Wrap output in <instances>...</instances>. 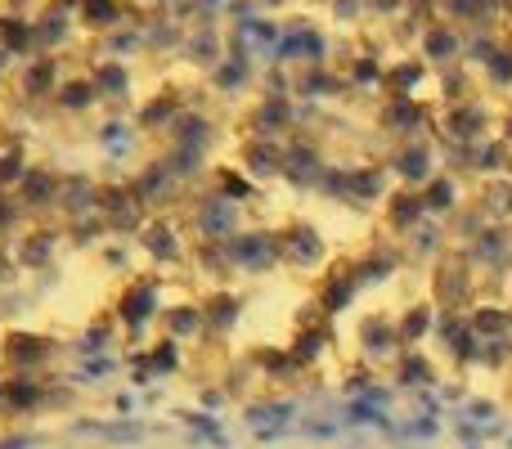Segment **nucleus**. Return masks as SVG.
<instances>
[{
	"label": "nucleus",
	"instance_id": "f257e3e1",
	"mask_svg": "<svg viewBox=\"0 0 512 449\" xmlns=\"http://www.w3.org/2000/svg\"><path fill=\"white\" fill-rule=\"evenodd\" d=\"M432 301L441 310H472L477 306V265L468 252H445L432 270Z\"/></svg>",
	"mask_w": 512,
	"mask_h": 449
},
{
	"label": "nucleus",
	"instance_id": "f03ea898",
	"mask_svg": "<svg viewBox=\"0 0 512 449\" xmlns=\"http://www.w3.org/2000/svg\"><path fill=\"white\" fill-rule=\"evenodd\" d=\"M113 315L131 337H144V328L162 315V274H135L117 297Z\"/></svg>",
	"mask_w": 512,
	"mask_h": 449
},
{
	"label": "nucleus",
	"instance_id": "7ed1b4c3",
	"mask_svg": "<svg viewBox=\"0 0 512 449\" xmlns=\"http://www.w3.org/2000/svg\"><path fill=\"white\" fill-rule=\"evenodd\" d=\"M225 247H230L234 274H274L283 265L279 229H239Z\"/></svg>",
	"mask_w": 512,
	"mask_h": 449
},
{
	"label": "nucleus",
	"instance_id": "20e7f679",
	"mask_svg": "<svg viewBox=\"0 0 512 449\" xmlns=\"http://www.w3.org/2000/svg\"><path fill=\"white\" fill-rule=\"evenodd\" d=\"M239 229H243L239 203H230V198H221V194L194 198V234L203 238V243H230Z\"/></svg>",
	"mask_w": 512,
	"mask_h": 449
},
{
	"label": "nucleus",
	"instance_id": "39448f33",
	"mask_svg": "<svg viewBox=\"0 0 512 449\" xmlns=\"http://www.w3.org/2000/svg\"><path fill=\"white\" fill-rule=\"evenodd\" d=\"M405 342H400V328L396 319L387 315H364L360 324V360L364 369H382V364H396Z\"/></svg>",
	"mask_w": 512,
	"mask_h": 449
},
{
	"label": "nucleus",
	"instance_id": "423d86ee",
	"mask_svg": "<svg viewBox=\"0 0 512 449\" xmlns=\"http://www.w3.org/2000/svg\"><path fill=\"white\" fill-rule=\"evenodd\" d=\"M279 243H283V265L292 270L310 274L328 261V247H324V234H319L310 221H292L288 229H279Z\"/></svg>",
	"mask_w": 512,
	"mask_h": 449
},
{
	"label": "nucleus",
	"instance_id": "0eeeda50",
	"mask_svg": "<svg viewBox=\"0 0 512 449\" xmlns=\"http://www.w3.org/2000/svg\"><path fill=\"white\" fill-rule=\"evenodd\" d=\"M463 252H468V261L477 265V274H495V279H504V274L512 270V229L508 225H486Z\"/></svg>",
	"mask_w": 512,
	"mask_h": 449
},
{
	"label": "nucleus",
	"instance_id": "6e6552de",
	"mask_svg": "<svg viewBox=\"0 0 512 449\" xmlns=\"http://www.w3.org/2000/svg\"><path fill=\"white\" fill-rule=\"evenodd\" d=\"M436 342H441V351L450 355L459 369H472V364H477L481 337L472 333V324H468L463 310H441V315H436Z\"/></svg>",
	"mask_w": 512,
	"mask_h": 449
},
{
	"label": "nucleus",
	"instance_id": "1a4fd4ad",
	"mask_svg": "<svg viewBox=\"0 0 512 449\" xmlns=\"http://www.w3.org/2000/svg\"><path fill=\"white\" fill-rule=\"evenodd\" d=\"M423 221H427L423 189H396V194H387V203H382V225H387V234L409 238Z\"/></svg>",
	"mask_w": 512,
	"mask_h": 449
},
{
	"label": "nucleus",
	"instance_id": "9d476101",
	"mask_svg": "<svg viewBox=\"0 0 512 449\" xmlns=\"http://www.w3.org/2000/svg\"><path fill=\"white\" fill-rule=\"evenodd\" d=\"M140 247L153 256L158 265H185V243H180V229L176 221H162V216H153L149 225H144L140 234Z\"/></svg>",
	"mask_w": 512,
	"mask_h": 449
},
{
	"label": "nucleus",
	"instance_id": "9b49d317",
	"mask_svg": "<svg viewBox=\"0 0 512 449\" xmlns=\"http://www.w3.org/2000/svg\"><path fill=\"white\" fill-rule=\"evenodd\" d=\"M243 319V297L239 292H212V297H203V337H212V342H221V337L234 333V324Z\"/></svg>",
	"mask_w": 512,
	"mask_h": 449
},
{
	"label": "nucleus",
	"instance_id": "f8f14e48",
	"mask_svg": "<svg viewBox=\"0 0 512 449\" xmlns=\"http://www.w3.org/2000/svg\"><path fill=\"white\" fill-rule=\"evenodd\" d=\"M59 212L68 221H86V216H99V185L90 176H68L59 180Z\"/></svg>",
	"mask_w": 512,
	"mask_h": 449
},
{
	"label": "nucleus",
	"instance_id": "ddd939ff",
	"mask_svg": "<svg viewBox=\"0 0 512 449\" xmlns=\"http://www.w3.org/2000/svg\"><path fill=\"white\" fill-rule=\"evenodd\" d=\"M162 324V337H171V342H194V337H203V301H180V306H162L158 315Z\"/></svg>",
	"mask_w": 512,
	"mask_h": 449
},
{
	"label": "nucleus",
	"instance_id": "4468645a",
	"mask_svg": "<svg viewBox=\"0 0 512 449\" xmlns=\"http://www.w3.org/2000/svg\"><path fill=\"white\" fill-rule=\"evenodd\" d=\"M342 203H355V207L387 203V171H382V167H346Z\"/></svg>",
	"mask_w": 512,
	"mask_h": 449
},
{
	"label": "nucleus",
	"instance_id": "2eb2a0df",
	"mask_svg": "<svg viewBox=\"0 0 512 449\" xmlns=\"http://www.w3.org/2000/svg\"><path fill=\"white\" fill-rule=\"evenodd\" d=\"M355 292H360V283H355L351 265H337V270L328 274L324 283H319V297H315V306L324 310V315H342V310L355 301Z\"/></svg>",
	"mask_w": 512,
	"mask_h": 449
},
{
	"label": "nucleus",
	"instance_id": "dca6fc26",
	"mask_svg": "<svg viewBox=\"0 0 512 449\" xmlns=\"http://www.w3.org/2000/svg\"><path fill=\"white\" fill-rule=\"evenodd\" d=\"M328 342H333V333H328V324H301L297 328V337H292V360L301 364V369H319V360H324V351H328Z\"/></svg>",
	"mask_w": 512,
	"mask_h": 449
},
{
	"label": "nucleus",
	"instance_id": "f3484780",
	"mask_svg": "<svg viewBox=\"0 0 512 449\" xmlns=\"http://www.w3.org/2000/svg\"><path fill=\"white\" fill-rule=\"evenodd\" d=\"M436 301H414V306H405V315L396 319V328H400V342H405V351L409 346H418V342H427V337L436 333Z\"/></svg>",
	"mask_w": 512,
	"mask_h": 449
},
{
	"label": "nucleus",
	"instance_id": "a211bd4d",
	"mask_svg": "<svg viewBox=\"0 0 512 449\" xmlns=\"http://www.w3.org/2000/svg\"><path fill=\"white\" fill-rule=\"evenodd\" d=\"M131 194L140 198L144 207H158V203H167V194H176V176H171L162 162H149V167L131 180Z\"/></svg>",
	"mask_w": 512,
	"mask_h": 449
},
{
	"label": "nucleus",
	"instance_id": "6ab92c4d",
	"mask_svg": "<svg viewBox=\"0 0 512 449\" xmlns=\"http://www.w3.org/2000/svg\"><path fill=\"white\" fill-rule=\"evenodd\" d=\"M391 171H396V176L405 180V189H423L427 180L436 176V167H432V149H423V144H409V149H400V153H396Z\"/></svg>",
	"mask_w": 512,
	"mask_h": 449
},
{
	"label": "nucleus",
	"instance_id": "aec40b11",
	"mask_svg": "<svg viewBox=\"0 0 512 449\" xmlns=\"http://www.w3.org/2000/svg\"><path fill=\"white\" fill-rule=\"evenodd\" d=\"M423 203H427V216H454L463 207V189H459V180L454 176H432L423 185Z\"/></svg>",
	"mask_w": 512,
	"mask_h": 449
},
{
	"label": "nucleus",
	"instance_id": "412c9836",
	"mask_svg": "<svg viewBox=\"0 0 512 449\" xmlns=\"http://www.w3.org/2000/svg\"><path fill=\"white\" fill-rule=\"evenodd\" d=\"M405 243H409V247H405L409 261H441V256H445V243H450V234H445V229L436 225L432 216H427V221L418 225L414 234L405 238Z\"/></svg>",
	"mask_w": 512,
	"mask_h": 449
},
{
	"label": "nucleus",
	"instance_id": "4be33fe9",
	"mask_svg": "<svg viewBox=\"0 0 512 449\" xmlns=\"http://www.w3.org/2000/svg\"><path fill=\"white\" fill-rule=\"evenodd\" d=\"M396 382H400V387L432 391L436 387V364L427 360L418 346H409V351H400V360H396Z\"/></svg>",
	"mask_w": 512,
	"mask_h": 449
},
{
	"label": "nucleus",
	"instance_id": "5701e85b",
	"mask_svg": "<svg viewBox=\"0 0 512 449\" xmlns=\"http://www.w3.org/2000/svg\"><path fill=\"white\" fill-rule=\"evenodd\" d=\"M481 212L490 216V225H508L512 221V180L508 176H495L481 185V198H472Z\"/></svg>",
	"mask_w": 512,
	"mask_h": 449
},
{
	"label": "nucleus",
	"instance_id": "b1692460",
	"mask_svg": "<svg viewBox=\"0 0 512 449\" xmlns=\"http://www.w3.org/2000/svg\"><path fill=\"white\" fill-rule=\"evenodd\" d=\"M400 265H405V256H400V252H391V247H387V252H382V247H373L364 261H351V274H355V283L364 288V283H387Z\"/></svg>",
	"mask_w": 512,
	"mask_h": 449
},
{
	"label": "nucleus",
	"instance_id": "393cba45",
	"mask_svg": "<svg viewBox=\"0 0 512 449\" xmlns=\"http://www.w3.org/2000/svg\"><path fill=\"white\" fill-rule=\"evenodd\" d=\"M468 324L481 342H495V337H512V310L508 306H472L468 310Z\"/></svg>",
	"mask_w": 512,
	"mask_h": 449
},
{
	"label": "nucleus",
	"instance_id": "a878e982",
	"mask_svg": "<svg viewBox=\"0 0 512 449\" xmlns=\"http://www.w3.org/2000/svg\"><path fill=\"white\" fill-rule=\"evenodd\" d=\"M50 355H54V346L45 342V337H36V333H14V337H9V360H14L23 373L41 369Z\"/></svg>",
	"mask_w": 512,
	"mask_h": 449
},
{
	"label": "nucleus",
	"instance_id": "bb28decb",
	"mask_svg": "<svg viewBox=\"0 0 512 449\" xmlns=\"http://www.w3.org/2000/svg\"><path fill=\"white\" fill-rule=\"evenodd\" d=\"M23 203L27 207H59V176H50V171H32V176H23Z\"/></svg>",
	"mask_w": 512,
	"mask_h": 449
},
{
	"label": "nucleus",
	"instance_id": "cd10ccee",
	"mask_svg": "<svg viewBox=\"0 0 512 449\" xmlns=\"http://www.w3.org/2000/svg\"><path fill=\"white\" fill-rule=\"evenodd\" d=\"M194 265H198V274H212V279H230L234 274L230 247L225 243H203V238H198V247H194Z\"/></svg>",
	"mask_w": 512,
	"mask_h": 449
},
{
	"label": "nucleus",
	"instance_id": "c85d7f7f",
	"mask_svg": "<svg viewBox=\"0 0 512 449\" xmlns=\"http://www.w3.org/2000/svg\"><path fill=\"white\" fill-rule=\"evenodd\" d=\"M252 360L261 364V373L265 378H274V382H297L301 373H306L297 360H292V351H256Z\"/></svg>",
	"mask_w": 512,
	"mask_h": 449
},
{
	"label": "nucleus",
	"instance_id": "c756f323",
	"mask_svg": "<svg viewBox=\"0 0 512 449\" xmlns=\"http://www.w3.org/2000/svg\"><path fill=\"white\" fill-rule=\"evenodd\" d=\"M45 391L50 387H41V378H32V373H18L14 382H9V405L14 409H41L45 405Z\"/></svg>",
	"mask_w": 512,
	"mask_h": 449
},
{
	"label": "nucleus",
	"instance_id": "7c9ffc66",
	"mask_svg": "<svg viewBox=\"0 0 512 449\" xmlns=\"http://www.w3.org/2000/svg\"><path fill=\"white\" fill-rule=\"evenodd\" d=\"M185 342H171V337H158V342L149 346V364L158 378H167V373H180L185 369V351H180Z\"/></svg>",
	"mask_w": 512,
	"mask_h": 449
},
{
	"label": "nucleus",
	"instance_id": "2f4dec72",
	"mask_svg": "<svg viewBox=\"0 0 512 449\" xmlns=\"http://www.w3.org/2000/svg\"><path fill=\"white\" fill-rule=\"evenodd\" d=\"M248 171L256 180L265 176H283V153L274 144H248Z\"/></svg>",
	"mask_w": 512,
	"mask_h": 449
},
{
	"label": "nucleus",
	"instance_id": "473e14b6",
	"mask_svg": "<svg viewBox=\"0 0 512 449\" xmlns=\"http://www.w3.org/2000/svg\"><path fill=\"white\" fill-rule=\"evenodd\" d=\"M486 225H490V216L481 212L477 203H463L459 212L450 216V234H459L463 243H472V238H477V234H481V229H486Z\"/></svg>",
	"mask_w": 512,
	"mask_h": 449
},
{
	"label": "nucleus",
	"instance_id": "72a5a7b5",
	"mask_svg": "<svg viewBox=\"0 0 512 449\" xmlns=\"http://www.w3.org/2000/svg\"><path fill=\"white\" fill-rule=\"evenodd\" d=\"M216 180H221V189H216L221 198H230V203H239V207L256 203V189L248 176H239V171H216Z\"/></svg>",
	"mask_w": 512,
	"mask_h": 449
},
{
	"label": "nucleus",
	"instance_id": "f704fd0d",
	"mask_svg": "<svg viewBox=\"0 0 512 449\" xmlns=\"http://www.w3.org/2000/svg\"><path fill=\"white\" fill-rule=\"evenodd\" d=\"M162 167H167L171 176H176V185H180V180H194L198 171H203V153L198 149H176V153L162 158Z\"/></svg>",
	"mask_w": 512,
	"mask_h": 449
},
{
	"label": "nucleus",
	"instance_id": "c9c22d12",
	"mask_svg": "<svg viewBox=\"0 0 512 449\" xmlns=\"http://www.w3.org/2000/svg\"><path fill=\"white\" fill-rule=\"evenodd\" d=\"M477 364H481V369H512V337L481 342L477 346Z\"/></svg>",
	"mask_w": 512,
	"mask_h": 449
},
{
	"label": "nucleus",
	"instance_id": "e433bc0d",
	"mask_svg": "<svg viewBox=\"0 0 512 449\" xmlns=\"http://www.w3.org/2000/svg\"><path fill=\"white\" fill-rule=\"evenodd\" d=\"M54 238H59V234H54V229H36V234L23 243V261L41 270V265L50 261V252H54Z\"/></svg>",
	"mask_w": 512,
	"mask_h": 449
},
{
	"label": "nucleus",
	"instance_id": "4c0bfd02",
	"mask_svg": "<svg viewBox=\"0 0 512 449\" xmlns=\"http://www.w3.org/2000/svg\"><path fill=\"white\" fill-rule=\"evenodd\" d=\"M472 167H477L481 176H490V180L504 176V167H508V149H504V144H490V149H477V153H472Z\"/></svg>",
	"mask_w": 512,
	"mask_h": 449
},
{
	"label": "nucleus",
	"instance_id": "58836bf2",
	"mask_svg": "<svg viewBox=\"0 0 512 449\" xmlns=\"http://www.w3.org/2000/svg\"><path fill=\"white\" fill-rule=\"evenodd\" d=\"M104 373H113V360H108V355H95V360H86L77 373H72V378H77L81 387H99V382H104Z\"/></svg>",
	"mask_w": 512,
	"mask_h": 449
},
{
	"label": "nucleus",
	"instance_id": "ea45409f",
	"mask_svg": "<svg viewBox=\"0 0 512 449\" xmlns=\"http://www.w3.org/2000/svg\"><path fill=\"white\" fill-rule=\"evenodd\" d=\"M99 234H108V225H104V216H86V221H72V238H77V243H95Z\"/></svg>",
	"mask_w": 512,
	"mask_h": 449
},
{
	"label": "nucleus",
	"instance_id": "a19ab883",
	"mask_svg": "<svg viewBox=\"0 0 512 449\" xmlns=\"http://www.w3.org/2000/svg\"><path fill=\"white\" fill-rule=\"evenodd\" d=\"M441 432V423H436V418H414V423H409V436H423V441H432V436Z\"/></svg>",
	"mask_w": 512,
	"mask_h": 449
},
{
	"label": "nucleus",
	"instance_id": "79ce46f5",
	"mask_svg": "<svg viewBox=\"0 0 512 449\" xmlns=\"http://www.w3.org/2000/svg\"><path fill=\"white\" fill-rule=\"evenodd\" d=\"M468 418H472V423H495V405H490V400H472Z\"/></svg>",
	"mask_w": 512,
	"mask_h": 449
},
{
	"label": "nucleus",
	"instance_id": "37998d69",
	"mask_svg": "<svg viewBox=\"0 0 512 449\" xmlns=\"http://www.w3.org/2000/svg\"><path fill=\"white\" fill-rule=\"evenodd\" d=\"M104 265H108V270H126V265H131V256H126L122 247H108V252H104Z\"/></svg>",
	"mask_w": 512,
	"mask_h": 449
},
{
	"label": "nucleus",
	"instance_id": "c03bdc74",
	"mask_svg": "<svg viewBox=\"0 0 512 449\" xmlns=\"http://www.w3.org/2000/svg\"><path fill=\"white\" fill-rule=\"evenodd\" d=\"M135 409H140V396L122 391V396H117V414H135Z\"/></svg>",
	"mask_w": 512,
	"mask_h": 449
},
{
	"label": "nucleus",
	"instance_id": "a18cd8bd",
	"mask_svg": "<svg viewBox=\"0 0 512 449\" xmlns=\"http://www.w3.org/2000/svg\"><path fill=\"white\" fill-rule=\"evenodd\" d=\"M203 405L207 409H221L225 405V391H203Z\"/></svg>",
	"mask_w": 512,
	"mask_h": 449
},
{
	"label": "nucleus",
	"instance_id": "49530a36",
	"mask_svg": "<svg viewBox=\"0 0 512 449\" xmlns=\"http://www.w3.org/2000/svg\"><path fill=\"white\" fill-rule=\"evenodd\" d=\"M504 279H508V283H512V270H508V274H504Z\"/></svg>",
	"mask_w": 512,
	"mask_h": 449
},
{
	"label": "nucleus",
	"instance_id": "de8ad7c7",
	"mask_svg": "<svg viewBox=\"0 0 512 449\" xmlns=\"http://www.w3.org/2000/svg\"><path fill=\"white\" fill-rule=\"evenodd\" d=\"M508 449H512V436H508Z\"/></svg>",
	"mask_w": 512,
	"mask_h": 449
},
{
	"label": "nucleus",
	"instance_id": "09e8293b",
	"mask_svg": "<svg viewBox=\"0 0 512 449\" xmlns=\"http://www.w3.org/2000/svg\"><path fill=\"white\" fill-rule=\"evenodd\" d=\"M508 310H512V306H508Z\"/></svg>",
	"mask_w": 512,
	"mask_h": 449
}]
</instances>
